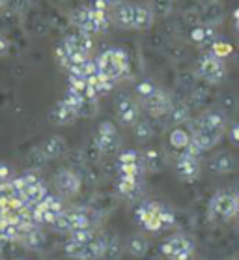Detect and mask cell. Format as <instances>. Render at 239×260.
<instances>
[{
    "mask_svg": "<svg viewBox=\"0 0 239 260\" xmlns=\"http://www.w3.org/2000/svg\"><path fill=\"white\" fill-rule=\"evenodd\" d=\"M30 6H32L30 0H6L4 2V8L13 15H26L30 12Z\"/></svg>",
    "mask_w": 239,
    "mask_h": 260,
    "instance_id": "36",
    "label": "cell"
},
{
    "mask_svg": "<svg viewBox=\"0 0 239 260\" xmlns=\"http://www.w3.org/2000/svg\"><path fill=\"white\" fill-rule=\"evenodd\" d=\"M148 249H150V242H148V238L142 236V234H133V236L125 242V251H127L129 254L136 256V258H142V256L148 253Z\"/></svg>",
    "mask_w": 239,
    "mask_h": 260,
    "instance_id": "28",
    "label": "cell"
},
{
    "mask_svg": "<svg viewBox=\"0 0 239 260\" xmlns=\"http://www.w3.org/2000/svg\"><path fill=\"white\" fill-rule=\"evenodd\" d=\"M103 243H105V258L111 260L120 258L123 249H125V245L120 242V238L116 234H103Z\"/></svg>",
    "mask_w": 239,
    "mask_h": 260,
    "instance_id": "29",
    "label": "cell"
},
{
    "mask_svg": "<svg viewBox=\"0 0 239 260\" xmlns=\"http://www.w3.org/2000/svg\"><path fill=\"white\" fill-rule=\"evenodd\" d=\"M97 68L101 77L118 83L129 73V56L123 49L112 47L97 56Z\"/></svg>",
    "mask_w": 239,
    "mask_h": 260,
    "instance_id": "2",
    "label": "cell"
},
{
    "mask_svg": "<svg viewBox=\"0 0 239 260\" xmlns=\"http://www.w3.org/2000/svg\"><path fill=\"white\" fill-rule=\"evenodd\" d=\"M142 107L152 118H164L168 114L170 107H172V95L164 90L157 88L155 94H152L148 100L142 101Z\"/></svg>",
    "mask_w": 239,
    "mask_h": 260,
    "instance_id": "12",
    "label": "cell"
},
{
    "mask_svg": "<svg viewBox=\"0 0 239 260\" xmlns=\"http://www.w3.org/2000/svg\"><path fill=\"white\" fill-rule=\"evenodd\" d=\"M109 19L112 24H116L120 28L133 30L134 28V4L133 2H120L109 8Z\"/></svg>",
    "mask_w": 239,
    "mask_h": 260,
    "instance_id": "13",
    "label": "cell"
},
{
    "mask_svg": "<svg viewBox=\"0 0 239 260\" xmlns=\"http://www.w3.org/2000/svg\"><path fill=\"white\" fill-rule=\"evenodd\" d=\"M230 141L239 146V124H233L232 127H230Z\"/></svg>",
    "mask_w": 239,
    "mask_h": 260,
    "instance_id": "42",
    "label": "cell"
},
{
    "mask_svg": "<svg viewBox=\"0 0 239 260\" xmlns=\"http://www.w3.org/2000/svg\"><path fill=\"white\" fill-rule=\"evenodd\" d=\"M221 0H200V6H210V4H217Z\"/></svg>",
    "mask_w": 239,
    "mask_h": 260,
    "instance_id": "43",
    "label": "cell"
},
{
    "mask_svg": "<svg viewBox=\"0 0 239 260\" xmlns=\"http://www.w3.org/2000/svg\"><path fill=\"white\" fill-rule=\"evenodd\" d=\"M71 221H73V232L75 231H97L101 225V212L90 206H75L70 208Z\"/></svg>",
    "mask_w": 239,
    "mask_h": 260,
    "instance_id": "9",
    "label": "cell"
},
{
    "mask_svg": "<svg viewBox=\"0 0 239 260\" xmlns=\"http://www.w3.org/2000/svg\"><path fill=\"white\" fill-rule=\"evenodd\" d=\"M155 21V15L150 10V6H142V4H134V28L133 30H148Z\"/></svg>",
    "mask_w": 239,
    "mask_h": 260,
    "instance_id": "26",
    "label": "cell"
},
{
    "mask_svg": "<svg viewBox=\"0 0 239 260\" xmlns=\"http://www.w3.org/2000/svg\"><path fill=\"white\" fill-rule=\"evenodd\" d=\"M237 217H239V213H237Z\"/></svg>",
    "mask_w": 239,
    "mask_h": 260,
    "instance_id": "49",
    "label": "cell"
},
{
    "mask_svg": "<svg viewBox=\"0 0 239 260\" xmlns=\"http://www.w3.org/2000/svg\"><path fill=\"white\" fill-rule=\"evenodd\" d=\"M161 253L168 260H189L194 253V240L187 234H174L164 240Z\"/></svg>",
    "mask_w": 239,
    "mask_h": 260,
    "instance_id": "6",
    "label": "cell"
},
{
    "mask_svg": "<svg viewBox=\"0 0 239 260\" xmlns=\"http://www.w3.org/2000/svg\"><path fill=\"white\" fill-rule=\"evenodd\" d=\"M10 53V42L4 34H0V56H6Z\"/></svg>",
    "mask_w": 239,
    "mask_h": 260,
    "instance_id": "40",
    "label": "cell"
},
{
    "mask_svg": "<svg viewBox=\"0 0 239 260\" xmlns=\"http://www.w3.org/2000/svg\"><path fill=\"white\" fill-rule=\"evenodd\" d=\"M64 43L71 51H79V53H84V54H88V56H90L92 47H93L92 36L84 34V32H75V34L65 36Z\"/></svg>",
    "mask_w": 239,
    "mask_h": 260,
    "instance_id": "25",
    "label": "cell"
},
{
    "mask_svg": "<svg viewBox=\"0 0 239 260\" xmlns=\"http://www.w3.org/2000/svg\"><path fill=\"white\" fill-rule=\"evenodd\" d=\"M118 193L125 199H136L142 193V180L134 178H120L118 180Z\"/></svg>",
    "mask_w": 239,
    "mask_h": 260,
    "instance_id": "27",
    "label": "cell"
},
{
    "mask_svg": "<svg viewBox=\"0 0 239 260\" xmlns=\"http://www.w3.org/2000/svg\"><path fill=\"white\" fill-rule=\"evenodd\" d=\"M10 174H12V172H10V167L4 165V163H0V183L8 182V180H10Z\"/></svg>",
    "mask_w": 239,
    "mask_h": 260,
    "instance_id": "41",
    "label": "cell"
},
{
    "mask_svg": "<svg viewBox=\"0 0 239 260\" xmlns=\"http://www.w3.org/2000/svg\"><path fill=\"white\" fill-rule=\"evenodd\" d=\"M233 193H235V202H237V213H239V189L233 191Z\"/></svg>",
    "mask_w": 239,
    "mask_h": 260,
    "instance_id": "45",
    "label": "cell"
},
{
    "mask_svg": "<svg viewBox=\"0 0 239 260\" xmlns=\"http://www.w3.org/2000/svg\"><path fill=\"white\" fill-rule=\"evenodd\" d=\"M47 187L43 185V182L41 180H38V182L30 183V185H26L23 189V193H21V199L24 201V204L28 208H36L38 204H41V202L47 199Z\"/></svg>",
    "mask_w": 239,
    "mask_h": 260,
    "instance_id": "21",
    "label": "cell"
},
{
    "mask_svg": "<svg viewBox=\"0 0 239 260\" xmlns=\"http://www.w3.org/2000/svg\"><path fill=\"white\" fill-rule=\"evenodd\" d=\"M54 231L60 232V234H67L70 236L71 232H73V221H71V213H70V208L65 210L64 213H60L56 221L53 223Z\"/></svg>",
    "mask_w": 239,
    "mask_h": 260,
    "instance_id": "35",
    "label": "cell"
},
{
    "mask_svg": "<svg viewBox=\"0 0 239 260\" xmlns=\"http://www.w3.org/2000/svg\"><path fill=\"white\" fill-rule=\"evenodd\" d=\"M228 260H237V258H228Z\"/></svg>",
    "mask_w": 239,
    "mask_h": 260,
    "instance_id": "48",
    "label": "cell"
},
{
    "mask_svg": "<svg viewBox=\"0 0 239 260\" xmlns=\"http://www.w3.org/2000/svg\"><path fill=\"white\" fill-rule=\"evenodd\" d=\"M53 2H56V4H62V2H67V0H53Z\"/></svg>",
    "mask_w": 239,
    "mask_h": 260,
    "instance_id": "46",
    "label": "cell"
},
{
    "mask_svg": "<svg viewBox=\"0 0 239 260\" xmlns=\"http://www.w3.org/2000/svg\"><path fill=\"white\" fill-rule=\"evenodd\" d=\"M0 8H4V0H0Z\"/></svg>",
    "mask_w": 239,
    "mask_h": 260,
    "instance_id": "47",
    "label": "cell"
},
{
    "mask_svg": "<svg viewBox=\"0 0 239 260\" xmlns=\"http://www.w3.org/2000/svg\"><path fill=\"white\" fill-rule=\"evenodd\" d=\"M163 204H159V202H140L139 208H136V221H139L140 225L144 226L146 231H152V232H159L163 231L164 225H163V219H161V213H163Z\"/></svg>",
    "mask_w": 239,
    "mask_h": 260,
    "instance_id": "7",
    "label": "cell"
},
{
    "mask_svg": "<svg viewBox=\"0 0 239 260\" xmlns=\"http://www.w3.org/2000/svg\"><path fill=\"white\" fill-rule=\"evenodd\" d=\"M198 17H200V24L215 26L217 28V24H221L224 21V8H222L221 2L210 4V6H200Z\"/></svg>",
    "mask_w": 239,
    "mask_h": 260,
    "instance_id": "22",
    "label": "cell"
},
{
    "mask_svg": "<svg viewBox=\"0 0 239 260\" xmlns=\"http://www.w3.org/2000/svg\"><path fill=\"white\" fill-rule=\"evenodd\" d=\"M70 23L77 26L79 32H84L88 36L103 34L109 28V15L105 12H97L92 6H79L71 10L70 13Z\"/></svg>",
    "mask_w": 239,
    "mask_h": 260,
    "instance_id": "1",
    "label": "cell"
},
{
    "mask_svg": "<svg viewBox=\"0 0 239 260\" xmlns=\"http://www.w3.org/2000/svg\"><path fill=\"white\" fill-rule=\"evenodd\" d=\"M191 141H193V135L187 133L183 127H176V129H172V133H170V144H172L174 148H178L180 154L181 152H185L187 148H189Z\"/></svg>",
    "mask_w": 239,
    "mask_h": 260,
    "instance_id": "31",
    "label": "cell"
},
{
    "mask_svg": "<svg viewBox=\"0 0 239 260\" xmlns=\"http://www.w3.org/2000/svg\"><path fill=\"white\" fill-rule=\"evenodd\" d=\"M191 118V113H189V105H187L183 100H172V107H170L168 114H166V120H168L170 125H176L180 127L185 122H189Z\"/></svg>",
    "mask_w": 239,
    "mask_h": 260,
    "instance_id": "24",
    "label": "cell"
},
{
    "mask_svg": "<svg viewBox=\"0 0 239 260\" xmlns=\"http://www.w3.org/2000/svg\"><path fill=\"white\" fill-rule=\"evenodd\" d=\"M118 165H142V154L136 150L122 152L118 157Z\"/></svg>",
    "mask_w": 239,
    "mask_h": 260,
    "instance_id": "37",
    "label": "cell"
},
{
    "mask_svg": "<svg viewBox=\"0 0 239 260\" xmlns=\"http://www.w3.org/2000/svg\"><path fill=\"white\" fill-rule=\"evenodd\" d=\"M93 142L97 144L101 154H114V152H118V148H120V135H118L116 125L112 124V122L99 124Z\"/></svg>",
    "mask_w": 239,
    "mask_h": 260,
    "instance_id": "11",
    "label": "cell"
},
{
    "mask_svg": "<svg viewBox=\"0 0 239 260\" xmlns=\"http://www.w3.org/2000/svg\"><path fill=\"white\" fill-rule=\"evenodd\" d=\"M79 118L77 111L71 105H67L64 100H60L56 105L51 109V120L56 125H70Z\"/></svg>",
    "mask_w": 239,
    "mask_h": 260,
    "instance_id": "20",
    "label": "cell"
},
{
    "mask_svg": "<svg viewBox=\"0 0 239 260\" xmlns=\"http://www.w3.org/2000/svg\"><path fill=\"white\" fill-rule=\"evenodd\" d=\"M109 6H114V4H120V2H125V0H105Z\"/></svg>",
    "mask_w": 239,
    "mask_h": 260,
    "instance_id": "44",
    "label": "cell"
},
{
    "mask_svg": "<svg viewBox=\"0 0 239 260\" xmlns=\"http://www.w3.org/2000/svg\"><path fill=\"white\" fill-rule=\"evenodd\" d=\"M150 10L155 17H168L174 10V0H150Z\"/></svg>",
    "mask_w": 239,
    "mask_h": 260,
    "instance_id": "34",
    "label": "cell"
},
{
    "mask_svg": "<svg viewBox=\"0 0 239 260\" xmlns=\"http://www.w3.org/2000/svg\"><path fill=\"white\" fill-rule=\"evenodd\" d=\"M157 88H159V86H155L152 81H140L134 90H136V95L144 101V100H148L152 94H155V92H157Z\"/></svg>",
    "mask_w": 239,
    "mask_h": 260,
    "instance_id": "38",
    "label": "cell"
},
{
    "mask_svg": "<svg viewBox=\"0 0 239 260\" xmlns=\"http://www.w3.org/2000/svg\"><path fill=\"white\" fill-rule=\"evenodd\" d=\"M64 253L71 260H101L105 258V243L103 234H97L90 243H81L67 238L64 247Z\"/></svg>",
    "mask_w": 239,
    "mask_h": 260,
    "instance_id": "3",
    "label": "cell"
},
{
    "mask_svg": "<svg viewBox=\"0 0 239 260\" xmlns=\"http://www.w3.org/2000/svg\"><path fill=\"white\" fill-rule=\"evenodd\" d=\"M99 113V101L97 100H90V98H84L81 101V105L77 109V114H79V118H93V116H97Z\"/></svg>",
    "mask_w": 239,
    "mask_h": 260,
    "instance_id": "32",
    "label": "cell"
},
{
    "mask_svg": "<svg viewBox=\"0 0 239 260\" xmlns=\"http://www.w3.org/2000/svg\"><path fill=\"white\" fill-rule=\"evenodd\" d=\"M226 73L228 71L224 60L221 56L213 54L211 51L208 54H204L198 60V66H196V75L210 84H221L226 79Z\"/></svg>",
    "mask_w": 239,
    "mask_h": 260,
    "instance_id": "4",
    "label": "cell"
},
{
    "mask_svg": "<svg viewBox=\"0 0 239 260\" xmlns=\"http://www.w3.org/2000/svg\"><path fill=\"white\" fill-rule=\"evenodd\" d=\"M191 38H193L194 43L210 49H213L215 43L221 42V36H219L215 26H206V24H196L193 28V32H191Z\"/></svg>",
    "mask_w": 239,
    "mask_h": 260,
    "instance_id": "18",
    "label": "cell"
},
{
    "mask_svg": "<svg viewBox=\"0 0 239 260\" xmlns=\"http://www.w3.org/2000/svg\"><path fill=\"white\" fill-rule=\"evenodd\" d=\"M210 215L217 221H230L237 215V202L233 191H219L210 201Z\"/></svg>",
    "mask_w": 239,
    "mask_h": 260,
    "instance_id": "5",
    "label": "cell"
},
{
    "mask_svg": "<svg viewBox=\"0 0 239 260\" xmlns=\"http://www.w3.org/2000/svg\"><path fill=\"white\" fill-rule=\"evenodd\" d=\"M116 116L123 125H134L140 120V105L129 95H120L116 101Z\"/></svg>",
    "mask_w": 239,
    "mask_h": 260,
    "instance_id": "15",
    "label": "cell"
},
{
    "mask_svg": "<svg viewBox=\"0 0 239 260\" xmlns=\"http://www.w3.org/2000/svg\"><path fill=\"white\" fill-rule=\"evenodd\" d=\"M67 208L64 206V202L60 197L47 195V199L41 204H38L36 208H32V213H34L38 225H53L56 217L60 213H64Z\"/></svg>",
    "mask_w": 239,
    "mask_h": 260,
    "instance_id": "8",
    "label": "cell"
},
{
    "mask_svg": "<svg viewBox=\"0 0 239 260\" xmlns=\"http://www.w3.org/2000/svg\"><path fill=\"white\" fill-rule=\"evenodd\" d=\"M163 165H164V157L161 152H157V150H146V152H142V167H144V171L155 172L159 169H163Z\"/></svg>",
    "mask_w": 239,
    "mask_h": 260,
    "instance_id": "30",
    "label": "cell"
},
{
    "mask_svg": "<svg viewBox=\"0 0 239 260\" xmlns=\"http://www.w3.org/2000/svg\"><path fill=\"white\" fill-rule=\"evenodd\" d=\"M237 159L230 152H219L211 155L210 159V171H213L215 174H230L237 169Z\"/></svg>",
    "mask_w": 239,
    "mask_h": 260,
    "instance_id": "19",
    "label": "cell"
},
{
    "mask_svg": "<svg viewBox=\"0 0 239 260\" xmlns=\"http://www.w3.org/2000/svg\"><path fill=\"white\" fill-rule=\"evenodd\" d=\"M54 182V187L58 191L60 195L64 197V199H71V197L79 195V191L82 187V182H81V176L73 172L71 169H60L53 178Z\"/></svg>",
    "mask_w": 239,
    "mask_h": 260,
    "instance_id": "10",
    "label": "cell"
},
{
    "mask_svg": "<svg viewBox=\"0 0 239 260\" xmlns=\"http://www.w3.org/2000/svg\"><path fill=\"white\" fill-rule=\"evenodd\" d=\"M19 243L23 245V249H28V251H41V249L45 247L47 238L43 234V231L40 229V225H38L34 229H30V231H24Z\"/></svg>",
    "mask_w": 239,
    "mask_h": 260,
    "instance_id": "23",
    "label": "cell"
},
{
    "mask_svg": "<svg viewBox=\"0 0 239 260\" xmlns=\"http://www.w3.org/2000/svg\"><path fill=\"white\" fill-rule=\"evenodd\" d=\"M133 133H134V137H136V141L148 142L153 137V125H152V122H148V120L140 118L139 122L133 125Z\"/></svg>",
    "mask_w": 239,
    "mask_h": 260,
    "instance_id": "33",
    "label": "cell"
},
{
    "mask_svg": "<svg viewBox=\"0 0 239 260\" xmlns=\"http://www.w3.org/2000/svg\"><path fill=\"white\" fill-rule=\"evenodd\" d=\"M41 154L45 155L47 161L51 159H60V157H64L67 154V142L58 135H53V137H47L45 141L41 142Z\"/></svg>",
    "mask_w": 239,
    "mask_h": 260,
    "instance_id": "16",
    "label": "cell"
},
{
    "mask_svg": "<svg viewBox=\"0 0 239 260\" xmlns=\"http://www.w3.org/2000/svg\"><path fill=\"white\" fill-rule=\"evenodd\" d=\"M26 159H28V163H30V167H32V169H36V167L43 165V163L47 161V159H45V155L41 154L40 148H36V150H32V152L28 154V157H26Z\"/></svg>",
    "mask_w": 239,
    "mask_h": 260,
    "instance_id": "39",
    "label": "cell"
},
{
    "mask_svg": "<svg viewBox=\"0 0 239 260\" xmlns=\"http://www.w3.org/2000/svg\"><path fill=\"white\" fill-rule=\"evenodd\" d=\"M191 124L200 125V127H211V129H222V131L228 129L226 116H224L221 111H217V109H211V111L202 113L198 118H194Z\"/></svg>",
    "mask_w": 239,
    "mask_h": 260,
    "instance_id": "17",
    "label": "cell"
},
{
    "mask_svg": "<svg viewBox=\"0 0 239 260\" xmlns=\"http://www.w3.org/2000/svg\"><path fill=\"white\" fill-rule=\"evenodd\" d=\"M176 174L185 180V182H193L200 176V157L189 152H181L176 159Z\"/></svg>",
    "mask_w": 239,
    "mask_h": 260,
    "instance_id": "14",
    "label": "cell"
}]
</instances>
